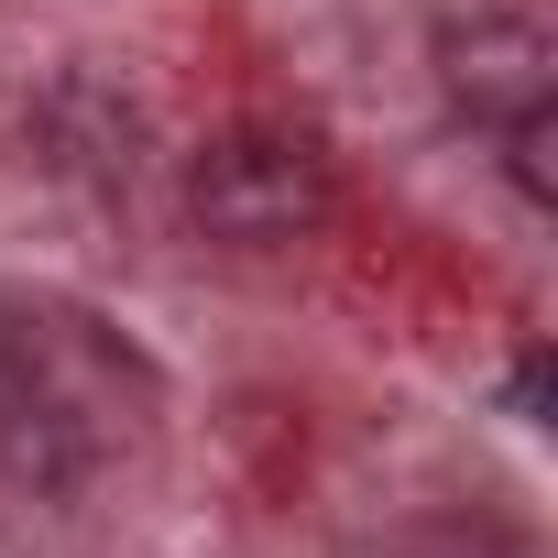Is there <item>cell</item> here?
<instances>
[{
	"label": "cell",
	"mask_w": 558,
	"mask_h": 558,
	"mask_svg": "<svg viewBox=\"0 0 558 558\" xmlns=\"http://www.w3.org/2000/svg\"><path fill=\"white\" fill-rule=\"evenodd\" d=\"M186 208L219 241H296L329 208V165L296 132H219L197 154V175H186Z\"/></svg>",
	"instance_id": "cell-1"
},
{
	"label": "cell",
	"mask_w": 558,
	"mask_h": 558,
	"mask_svg": "<svg viewBox=\"0 0 558 558\" xmlns=\"http://www.w3.org/2000/svg\"><path fill=\"white\" fill-rule=\"evenodd\" d=\"M438 77H449V99L471 121H525V110L558 99V45L525 12H482V23H449L438 34Z\"/></svg>",
	"instance_id": "cell-2"
},
{
	"label": "cell",
	"mask_w": 558,
	"mask_h": 558,
	"mask_svg": "<svg viewBox=\"0 0 558 558\" xmlns=\"http://www.w3.org/2000/svg\"><path fill=\"white\" fill-rule=\"evenodd\" d=\"M547 143H558V121H547V110H525V121H504V154H514V186H525L536 208L558 197V165H547Z\"/></svg>",
	"instance_id": "cell-3"
}]
</instances>
